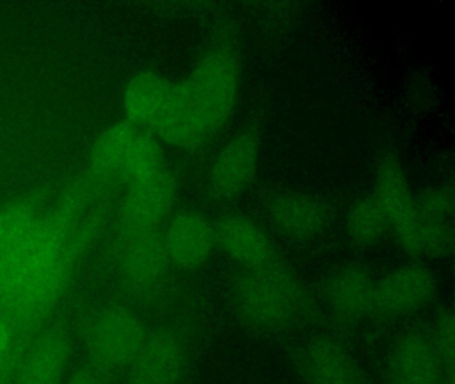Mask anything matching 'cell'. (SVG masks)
I'll return each instance as SVG.
<instances>
[{"label":"cell","instance_id":"e0dca14e","mask_svg":"<svg viewBox=\"0 0 455 384\" xmlns=\"http://www.w3.org/2000/svg\"><path fill=\"white\" fill-rule=\"evenodd\" d=\"M215 237L223 253L242 269L257 268L274 260L270 237L246 216L223 218L215 227Z\"/></svg>","mask_w":455,"mask_h":384},{"label":"cell","instance_id":"5b68a950","mask_svg":"<svg viewBox=\"0 0 455 384\" xmlns=\"http://www.w3.org/2000/svg\"><path fill=\"white\" fill-rule=\"evenodd\" d=\"M148 335L145 322L135 312L124 307H110L100 311L87 327V355L95 370H124Z\"/></svg>","mask_w":455,"mask_h":384},{"label":"cell","instance_id":"52a82bcc","mask_svg":"<svg viewBox=\"0 0 455 384\" xmlns=\"http://www.w3.org/2000/svg\"><path fill=\"white\" fill-rule=\"evenodd\" d=\"M177 196V179L166 167L127 184L121 207L122 228L161 229L172 216Z\"/></svg>","mask_w":455,"mask_h":384},{"label":"cell","instance_id":"d4e9b609","mask_svg":"<svg viewBox=\"0 0 455 384\" xmlns=\"http://www.w3.org/2000/svg\"><path fill=\"white\" fill-rule=\"evenodd\" d=\"M68 384H106L102 375L95 368H79L73 373Z\"/></svg>","mask_w":455,"mask_h":384},{"label":"cell","instance_id":"3957f363","mask_svg":"<svg viewBox=\"0 0 455 384\" xmlns=\"http://www.w3.org/2000/svg\"><path fill=\"white\" fill-rule=\"evenodd\" d=\"M234 311L244 324L263 332L284 331L307 309L305 287L283 264L242 269L231 285Z\"/></svg>","mask_w":455,"mask_h":384},{"label":"cell","instance_id":"5bb4252c","mask_svg":"<svg viewBox=\"0 0 455 384\" xmlns=\"http://www.w3.org/2000/svg\"><path fill=\"white\" fill-rule=\"evenodd\" d=\"M377 280L366 267L350 263L332 272L324 284V299L339 320L356 323L374 312Z\"/></svg>","mask_w":455,"mask_h":384},{"label":"cell","instance_id":"277c9868","mask_svg":"<svg viewBox=\"0 0 455 384\" xmlns=\"http://www.w3.org/2000/svg\"><path fill=\"white\" fill-rule=\"evenodd\" d=\"M90 162L100 178L129 184L156 172L164 162V151L153 133L122 119L95 139Z\"/></svg>","mask_w":455,"mask_h":384},{"label":"cell","instance_id":"ffe728a7","mask_svg":"<svg viewBox=\"0 0 455 384\" xmlns=\"http://www.w3.org/2000/svg\"><path fill=\"white\" fill-rule=\"evenodd\" d=\"M346 228L350 242L359 248L377 244L390 232L387 216L374 195L359 197L351 204L346 219Z\"/></svg>","mask_w":455,"mask_h":384},{"label":"cell","instance_id":"d6986e66","mask_svg":"<svg viewBox=\"0 0 455 384\" xmlns=\"http://www.w3.org/2000/svg\"><path fill=\"white\" fill-rule=\"evenodd\" d=\"M299 364L308 384H358L350 355L334 339L308 341L300 351Z\"/></svg>","mask_w":455,"mask_h":384},{"label":"cell","instance_id":"484cf974","mask_svg":"<svg viewBox=\"0 0 455 384\" xmlns=\"http://www.w3.org/2000/svg\"><path fill=\"white\" fill-rule=\"evenodd\" d=\"M15 343V335L10 325L0 317V355Z\"/></svg>","mask_w":455,"mask_h":384},{"label":"cell","instance_id":"6da1fadb","mask_svg":"<svg viewBox=\"0 0 455 384\" xmlns=\"http://www.w3.org/2000/svg\"><path fill=\"white\" fill-rule=\"evenodd\" d=\"M74 202L42 215L17 244L0 252V317L14 335L36 327L62 296L79 248Z\"/></svg>","mask_w":455,"mask_h":384},{"label":"cell","instance_id":"ba28073f","mask_svg":"<svg viewBox=\"0 0 455 384\" xmlns=\"http://www.w3.org/2000/svg\"><path fill=\"white\" fill-rule=\"evenodd\" d=\"M122 277L135 290H151L164 282L170 261L161 229L122 228L116 245Z\"/></svg>","mask_w":455,"mask_h":384},{"label":"cell","instance_id":"cb8c5ba5","mask_svg":"<svg viewBox=\"0 0 455 384\" xmlns=\"http://www.w3.org/2000/svg\"><path fill=\"white\" fill-rule=\"evenodd\" d=\"M23 351L25 348L15 341L6 352L0 355V384H15Z\"/></svg>","mask_w":455,"mask_h":384},{"label":"cell","instance_id":"2e32d148","mask_svg":"<svg viewBox=\"0 0 455 384\" xmlns=\"http://www.w3.org/2000/svg\"><path fill=\"white\" fill-rule=\"evenodd\" d=\"M71 341L60 328L44 331L20 359L15 384H58L70 360Z\"/></svg>","mask_w":455,"mask_h":384},{"label":"cell","instance_id":"7c38bea8","mask_svg":"<svg viewBox=\"0 0 455 384\" xmlns=\"http://www.w3.org/2000/svg\"><path fill=\"white\" fill-rule=\"evenodd\" d=\"M185 368L182 339L174 331H154L127 367V384H180Z\"/></svg>","mask_w":455,"mask_h":384},{"label":"cell","instance_id":"ac0fdd59","mask_svg":"<svg viewBox=\"0 0 455 384\" xmlns=\"http://www.w3.org/2000/svg\"><path fill=\"white\" fill-rule=\"evenodd\" d=\"M172 83L153 71L134 75L122 92L124 119L150 132L166 107Z\"/></svg>","mask_w":455,"mask_h":384},{"label":"cell","instance_id":"44dd1931","mask_svg":"<svg viewBox=\"0 0 455 384\" xmlns=\"http://www.w3.org/2000/svg\"><path fill=\"white\" fill-rule=\"evenodd\" d=\"M34 200L20 199L0 207V252L22 240L42 218Z\"/></svg>","mask_w":455,"mask_h":384},{"label":"cell","instance_id":"30bf717a","mask_svg":"<svg viewBox=\"0 0 455 384\" xmlns=\"http://www.w3.org/2000/svg\"><path fill=\"white\" fill-rule=\"evenodd\" d=\"M435 275L419 263H410L388 272L377 282L374 312L402 317L419 311L435 296Z\"/></svg>","mask_w":455,"mask_h":384},{"label":"cell","instance_id":"4fadbf2b","mask_svg":"<svg viewBox=\"0 0 455 384\" xmlns=\"http://www.w3.org/2000/svg\"><path fill=\"white\" fill-rule=\"evenodd\" d=\"M274 228L292 240H310L329 224V208L318 197L298 191L276 192L266 204Z\"/></svg>","mask_w":455,"mask_h":384},{"label":"cell","instance_id":"7a4b0ae2","mask_svg":"<svg viewBox=\"0 0 455 384\" xmlns=\"http://www.w3.org/2000/svg\"><path fill=\"white\" fill-rule=\"evenodd\" d=\"M238 91L235 56L223 48L209 51L185 79L172 83L166 107L150 132L169 146L196 148L226 124Z\"/></svg>","mask_w":455,"mask_h":384},{"label":"cell","instance_id":"9a60e30c","mask_svg":"<svg viewBox=\"0 0 455 384\" xmlns=\"http://www.w3.org/2000/svg\"><path fill=\"white\" fill-rule=\"evenodd\" d=\"M259 140L251 131L239 133L215 157L210 172L212 194L233 199L251 183L259 163Z\"/></svg>","mask_w":455,"mask_h":384},{"label":"cell","instance_id":"8992f818","mask_svg":"<svg viewBox=\"0 0 455 384\" xmlns=\"http://www.w3.org/2000/svg\"><path fill=\"white\" fill-rule=\"evenodd\" d=\"M375 199L387 216L396 245L410 256H425V234L415 196L406 173L393 155L379 163L375 175Z\"/></svg>","mask_w":455,"mask_h":384},{"label":"cell","instance_id":"603a6c76","mask_svg":"<svg viewBox=\"0 0 455 384\" xmlns=\"http://www.w3.org/2000/svg\"><path fill=\"white\" fill-rule=\"evenodd\" d=\"M418 212L422 218L454 220V195L450 188L435 187L415 196Z\"/></svg>","mask_w":455,"mask_h":384},{"label":"cell","instance_id":"8fae6325","mask_svg":"<svg viewBox=\"0 0 455 384\" xmlns=\"http://www.w3.org/2000/svg\"><path fill=\"white\" fill-rule=\"evenodd\" d=\"M161 231L170 266L183 271L202 268L217 245L215 227L193 211L172 215Z\"/></svg>","mask_w":455,"mask_h":384},{"label":"cell","instance_id":"7402d4cb","mask_svg":"<svg viewBox=\"0 0 455 384\" xmlns=\"http://www.w3.org/2000/svg\"><path fill=\"white\" fill-rule=\"evenodd\" d=\"M430 333L444 370L454 371L455 325L451 309H442L436 315Z\"/></svg>","mask_w":455,"mask_h":384},{"label":"cell","instance_id":"9c48e42d","mask_svg":"<svg viewBox=\"0 0 455 384\" xmlns=\"http://www.w3.org/2000/svg\"><path fill=\"white\" fill-rule=\"evenodd\" d=\"M444 370L431 339L430 330L414 327L404 331L388 354V384H442Z\"/></svg>","mask_w":455,"mask_h":384}]
</instances>
